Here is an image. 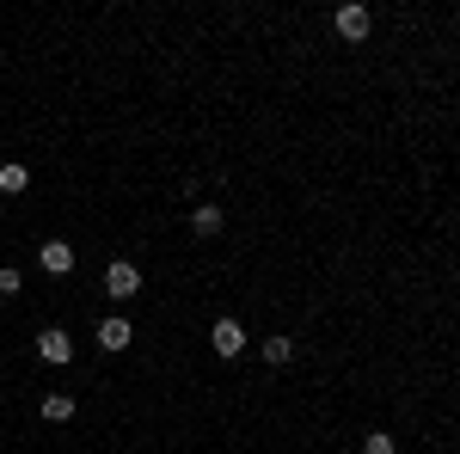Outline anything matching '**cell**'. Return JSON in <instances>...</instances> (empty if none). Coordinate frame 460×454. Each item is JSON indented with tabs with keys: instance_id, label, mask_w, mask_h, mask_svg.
I'll return each mask as SVG.
<instances>
[{
	"instance_id": "3957f363",
	"label": "cell",
	"mask_w": 460,
	"mask_h": 454,
	"mask_svg": "<svg viewBox=\"0 0 460 454\" xmlns=\"http://www.w3.org/2000/svg\"><path fill=\"white\" fill-rule=\"evenodd\" d=\"M209 350H215V356H227V362H234V356L246 350V325H240V319H215V332H209Z\"/></svg>"
},
{
	"instance_id": "7a4b0ae2",
	"label": "cell",
	"mask_w": 460,
	"mask_h": 454,
	"mask_svg": "<svg viewBox=\"0 0 460 454\" xmlns=\"http://www.w3.org/2000/svg\"><path fill=\"white\" fill-rule=\"evenodd\" d=\"M105 295L111 301H136V295H142V271H136L129 258H117V264L105 271Z\"/></svg>"
},
{
	"instance_id": "277c9868",
	"label": "cell",
	"mask_w": 460,
	"mask_h": 454,
	"mask_svg": "<svg viewBox=\"0 0 460 454\" xmlns=\"http://www.w3.org/2000/svg\"><path fill=\"white\" fill-rule=\"evenodd\" d=\"M37 356L62 369V362H74V338L62 332V325H43V332H37Z\"/></svg>"
},
{
	"instance_id": "5b68a950",
	"label": "cell",
	"mask_w": 460,
	"mask_h": 454,
	"mask_svg": "<svg viewBox=\"0 0 460 454\" xmlns=\"http://www.w3.org/2000/svg\"><path fill=\"white\" fill-rule=\"evenodd\" d=\"M37 264H43L49 277H68V271H74V245L68 240H43V245H37Z\"/></svg>"
},
{
	"instance_id": "8992f818",
	"label": "cell",
	"mask_w": 460,
	"mask_h": 454,
	"mask_svg": "<svg viewBox=\"0 0 460 454\" xmlns=\"http://www.w3.org/2000/svg\"><path fill=\"white\" fill-rule=\"evenodd\" d=\"M221 227H227V215H221V203H197V209H190V234H197V240H215Z\"/></svg>"
},
{
	"instance_id": "7c38bea8",
	"label": "cell",
	"mask_w": 460,
	"mask_h": 454,
	"mask_svg": "<svg viewBox=\"0 0 460 454\" xmlns=\"http://www.w3.org/2000/svg\"><path fill=\"white\" fill-rule=\"evenodd\" d=\"M19 289H25V277H19L13 264H0V295H19Z\"/></svg>"
},
{
	"instance_id": "9c48e42d",
	"label": "cell",
	"mask_w": 460,
	"mask_h": 454,
	"mask_svg": "<svg viewBox=\"0 0 460 454\" xmlns=\"http://www.w3.org/2000/svg\"><path fill=\"white\" fill-rule=\"evenodd\" d=\"M264 362L288 369V362H295V338H283V332H277V338H264Z\"/></svg>"
},
{
	"instance_id": "8fae6325",
	"label": "cell",
	"mask_w": 460,
	"mask_h": 454,
	"mask_svg": "<svg viewBox=\"0 0 460 454\" xmlns=\"http://www.w3.org/2000/svg\"><path fill=\"white\" fill-rule=\"evenodd\" d=\"M362 454H399V449H393L387 430H368V436H362Z\"/></svg>"
},
{
	"instance_id": "6da1fadb",
	"label": "cell",
	"mask_w": 460,
	"mask_h": 454,
	"mask_svg": "<svg viewBox=\"0 0 460 454\" xmlns=\"http://www.w3.org/2000/svg\"><path fill=\"white\" fill-rule=\"evenodd\" d=\"M332 25H338V37H344V43H362V37L375 31V13H368V6H362V0H344V6H338V19H332Z\"/></svg>"
},
{
	"instance_id": "ba28073f",
	"label": "cell",
	"mask_w": 460,
	"mask_h": 454,
	"mask_svg": "<svg viewBox=\"0 0 460 454\" xmlns=\"http://www.w3.org/2000/svg\"><path fill=\"white\" fill-rule=\"evenodd\" d=\"M37 412H43V423H68L74 418V393H43Z\"/></svg>"
},
{
	"instance_id": "30bf717a",
	"label": "cell",
	"mask_w": 460,
	"mask_h": 454,
	"mask_svg": "<svg viewBox=\"0 0 460 454\" xmlns=\"http://www.w3.org/2000/svg\"><path fill=\"white\" fill-rule=\"evenodd\" d=\"M25 184H31V173H25L19 160H6V166H0V191H6V197H19Z\"/></svg>"
},
{
	"instance_id": "52a82bcc",
	"label": "cell",
	"mask_w": 460,
	"mask_h": 454,
	"mask_svg": "<svg viewBox=\"0 0 460 454\" xmlns=\"http://www.w3.org/2000/svg\"><path fill=\"white\" fill-rule=\"evenodd\" d=\"M136 344V325H129V319H99V350H129Z\"/></svg>"
}]
</instances>
